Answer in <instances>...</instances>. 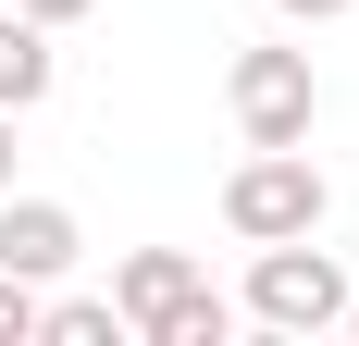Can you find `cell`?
<instances>
[{
    "instance_id": "cell-10",
    "label": "cell",
    "mask_w": 359,
    "mask_h": 346,
    "mask_svg": "<svg viewBox=\"0 0 359 346\" xmlns=\"http://www.w3.org/2000/svg\"><path fill=\"white\" fill-rule=\"evenodd\" d=\"M285 25H334V13H359V0H273Z\"/></svg>"
},
{
    "instance_id": "cell-5",
    "label": "cell",
    "mask_w": 359,
    "mask_h": 346,
    "mask_svg": "<svg viewBox=\"0 0 359 346\" xmlns=\"http://www.w3.org/2000/svg\"><path fill=\"white\" fill-rule=\"evenodd\" d=\"M74 260H87V223H74L62 198H13V186H0V272H25V284H62Z\"/></svg>"
},
{
    "instance_id": "cell-9",
    "label": "cell",
    "mask_w": 359,
    "mask_h": 346,
    "mask_svg": "<svg viewBox=\"0 0 359 346\" xmlns=\"http://www.w3.org/2000/svg\"><path fill=\"white\" fill-rule=\"evenodd\" d=\"M13 13H25V25H50V37H62V25H87L100 0H13Z\"/></svg>"
},
{
    "instance_id": "cell-11",
    "label": "cell",
    "mask_w": 359,
    "mask_h": 346,
    "mask_svg": "<svg viewBox=\"0 0 359 346\" xmlns=\"http://www.w3.org/2000/svg\"><path fill=\"white\" fill-rule=\"evenodd\" d=\"M13 161H25V148H13V111H0V186H13Z\"/></svg>"
},
{
    "instance_id": "cell-4",
    "label": "cell",
    "mask_w": 359,
    "mask_h": 346,
    "mask_svg": "<svg viewBox=\"0 0 359 346\" xmlns=\"http://www.w3.org/2000/svg\"><path fill=\"white\" fill-rule=\"evenodd\" d=\"M248 321H273V334H334L347 321V260L310 235H273L248 260Z\"/></svg>"
},
{
    "instance_id": "cell-12",
    "label": "cell",
    "mask_w": 359,
    "mask_h": 346,
    "mask_svg": "<svg viewBox=\"0 0 359 346\" xmlns=\"http://www.w3.org/2000/svg\"><path fill=\"white\" fill-rule=\"evenodd\" d=\"M334 334H359V284H347V321H334Z\"/></svg>"
},
{
    "instance_id": "cell-3",
    "label": "cell",
    "mask_w": 359,
    "mask_h": 346,
    "mask_svg": "<svg viewBox=\"0 0 359 346\" xmlns=\"http://www.w3.org/2000/svg\"><path fill=\"white\" fill-rule=\"evenodd\" d=\"M223 111H236V137H248V148H297L310 124H323V74H310V50L248 37V50L223 62Z\"/></svg>"
},
{
    "instance_id": "cell-7",
    "label": "cell",
    "mask_w": 359,
    "mask_h": 346,
    "mask_svg": "<svg viewBox=\"0 0 359 346\" xmlns=\"http://www.w3.org/2000/svg\"><path fill=\"white\" fill-rule=\"evenodd\" d=\"M37 334H62V346H124V310H111V297H37Z\"/></svg>"
},
{
    "instance_id": "cell-1",
    "label": "cell",
    "mask_w": 359,
    "mask_h": 346,
    "mask_svg": "<svg viewBox=\"0 0 359 346\" xmlns=\"http://www.w3.org/2000/svg\"><path fill=\"white\" fill-rule=\"evenodd\" d=\"M111 310H124L137 346H223L236 334V297H223L186 247H124V260H111Z\"/></svg>"
},
{
    "instance_id": "cell-6",
    "label": "cell",
    "mask_w": 359,
    "mask_h": 346,
    "mask_svg": "<svg viewBox=\"0 0 359 346\" xmlns=\"http://www.w3.org/2000/svg\"><path fill=\"white\" fill-rule=\"evenodd\" d=\"M62 87V50H50V25H25V13H0V111L25 124L37 99Z\"/></svg>"
},
{
    "instance_id": "cell-2",
    "label": "cell",
    "mask_w": 359,
    "mask_h": 346,
    "mask_svg": "<svg viewBox=\"0 0 359 346\" xmlns=\"http://www.w3.org/2000/svg\"><path fill=\"white\" fill-rule=\"evenodd\" d=\"M323 210H334V186H323V161H310V137H297V148H248V161L223 173V235H236V247L323 235Z\"/></svg>"
},
{
    "instance_id": "cell-8",
    "label": "cell",
    "mask_w": 359,
    "mask_h": 346,
    "mask_svg": "<svg viewBox=\"0 0 359 346\" xmlns=\"http://www.w3.org/2000/svg\"><path fill=\"white\" fill-rule=\"evenodd\" d=\"M37 297H50V284H25V272H0V346H25V334H37Z\"/></svg>"
}]
</instances>
